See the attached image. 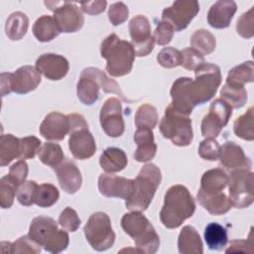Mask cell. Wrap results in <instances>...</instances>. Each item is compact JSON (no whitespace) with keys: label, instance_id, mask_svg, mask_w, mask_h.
<instances>
[{"label":"cell","instance_id":"obj_1","mask_svg":"<svg viewBox=\"0 0 254 254\" xmlns=\"http://www.w3.org/2000/svg\"><path fill=\"white\" fill-rule=\"evenodd\" d=\"M195 79L179 77L171 88V105L180 112L190 115L196 105L210 100L221 83L219 66L203 63L194 70Z\"/></svg>","mask_w":254,"mask_h":254},{"label":"cell","instance_id":"obj_2","mask_svg":"<svg viewBox=\"0 0 254 254\" xmlns=\"http://www.w3.org/2000/svg\"><path fill=\"white\" fill-rule=\"evenodd\" d=\"M194 211L195 201L190 190L182 185H175L165 193L160 219L167 228H178Z\"/></svg>","mask_w":254,"mask_h":254},{"label":"cell","instance_id":"obj_3","mask_svg":"<svg viewBox=\"0 0 254 254\" xmlns=\"http://www.w3.org/2000/svg\"><path fill=\"white\" fill-rule=\"evenodd\" d=\"M100 53L106 60V70L111 76H123L132 70L134 49L131 43L121 40L116 34H111L102 41Z\"/></svg>","mask_w":254,"mask_h":254},{"label":"cell","instance_id":"obj_4","mask_svg":"<svg viewBox=\"0 0 254 254\" xmlns=\"http://www.w3.org/2000/svg\"><path fill=\"white\" fill-rule=\"evenodd\" d=\"M121 226L135 242L140 253L154 254L160 247V237L154 226L141 211L125 213L121 218Z\"/></svg>","mask_w":254,"mask_h":254},{"label":"cell","instance_id":"obj_5","mask_svg":"<svg viewBox=\"0 0 254 254\" xmlns=\"http://www.w3.org/2000/svg\"><path fill=\"white\" fill-rule=\"evenodd\" d=\"M133 181L134 190L132 195L125 200V205L131 211H145L161 184V171L155 164H146Z\"/></svg>","mask_w":254,"mask_h":254},{"label":"cell","instance_id":"obj_6","mask_svg":"<svg viewBox=\"0 0 254 254\" xmlns=\"http://www.w3.org/2000/svg\"><path fill=\"white\" fill-rule=\"evenodd\" d=\"M29 236L51 253H60L66 249L69 237L66 231L58 228L56 220L50 216L35 217L29 229Z\"/></svg>","mask_w":254,"mask_h":254},{"label":"cell","instance_id":"obj_7","mask_svg":"<svg viewBox=\"0 0 254 254\" xmlns=\"http://www.w3.org/2000/svg\"><path fill=\"white\" fill-rule=\"evenodd\" d=\"M159 128L164 138L170 139L176 146L184 147L192 142L191 120L189 115L180 112L171 104L166 108Z\"/></svg>","mask_w":254,"mask_h":254},{"label":"cell","instance_id":"obj_8","mask_svg":"<svg viewBox=\"0 0 254 254\" xmlns=\"http://www.w3.org/2000/svg\"><path fill=\"white\" fill-rule=\"evenodd\" d=\"M69 139L68 148L75 159L86 160L96 151V145L84 117L77 113L68 114Z\"/></svg>","mask_w":254,"mask_h":254},{"label":"cell","instance_id":"obj_9","mask_svg":"<svg viewBox=\"0 0 254 254\" xmlns=\"http://www.w3.org/2000/svg\"><path fill=\"white\" fill-rule=\"evenodd\" d=\"M83 231L87 242L96 251H105L114 244L115 233L110 218L105 212L92 213L85 223Z\"/></svg>","mask_w":254,"mask_h":254},{"label":"cell","instance_id":"obj_10","mask_svg":"<svg viewBox=\"0 0 254 254\" xmlns=\"http://www.w3.org/2000/svg\"><path fill=\"white\" fill-rule=\"evenodd\" d=\"M229 199L237 208L248 207L254 199V176L251 170H232L228 177Z\"/></svg>","mask_w":254,"mask_h":254},{"label":"cell","instance_id":"obj_11","mask_svg":"<svg viewBox=\"0 0 254 254\" xmlns=\"http://www.w3.org/2000/svg\"><path fill=\"white\" fill-rule=\"evenodd\" d=\"M45 5L54 12L53 18L61 33H74L82 28L84 18L76 4L68 1H45Z\"/></svg>","mask_w":254,"mask_h":254},{"label":"cell","instance_id":"obj_12","mask_svg":"<svg viewBox=\"0 0 254 254\" xmlns=\"http://www.w3.org/2000/svg\"><path fill=\"white\" fill-rule=\"evenodd\" d=\"M199 11L194 0H178L163 10L162 20L168 22L176 32L186 29Z\"/></svg>","mask_w":254,"mask_h":254},{"label":"cell","instance_id":"obj_13","mask_svg":"<svg viewBox=\"0 0 254 254\" xmlns=\"http://www.w3.org/2000/svg\"><path fill=\"white\" fill-rule=\"evenodd\" d=\"M232 115V108L221 98L211 102L208 113L201 122V134L205 138H216Z\"/></svg>","mask_w":254,"mask_h":254},{"label":"cell","instance_id":"obj_14","mask_svg":"<svg viewBox=\"0 0 254 254\" xmlns=\"http://www.w3.org/2000/svg\"><path fill=\"white\" fill-rule=\"evenodd\" d=\"M129 32L135 56L145 57L153 51L155 39L151 35V24L146 16L137 15L133 17L129 22Z\"/></svg>","mask_w":254,"mask_h":254},{"label":"cell","instance_id":"obj_15","mask_svg":"<svg viewBox=\"0 0 254 254\" xmlns=\"http://www.w3.org/2000/svg\"><path fill=\"white\" fill-rule=\"evenodd\" d=\"M99 120L103 131L112 138L120 137L125 130L122 105L118 98L109 97L101 107Z\"/></svg>","mask_w":254,"mask_h":254},{"label":"cell","instance_id":"obj_16","mask_svg":"<svg viewBox=\"0 0 254 254\" xmlns=\"http://www.w3.org/2000/svg\"><path fill=\"white\" fill-rule=\"evenodd\" d=\"M98 190L104 196L119 197L127 200L133 193L134 181L111 173H105L98 178Z\"/></svg>","mask_w":254,"mask_h":254},{"label":"cell","instance_id":"obj_17","mask_svg":"<svg viewBox=\"0 0 254 254\" xmlns=\"http://www.w3.org/2000/svg\"><path fill=\"white\" fill-rule=\"evenodd\" d=\"M41 72L32 65H23L9 73L11 91L25 94L35 90L41 83Z\"/></svg>","mask_w":254,"mask_h":254},{"label":"cell","instance_id":"obj_18","mask_svg":"<svg viewBox=\"0 0 254 254\" xmlns=\"http://www.w3.org/2000/svg\"><path fill=\"white\" fill-rule=\"evenodd\" d=\"M36 68L48 79L60 80L67 74L69 64L61 55L44 54L37 59Z\"/></svg>","mask_w":254,"mask_h":254},{"label":"cell","instance_id":"obj_19","mask_svg":"<svg viewBox=\"0 0 254 254\" xmlns=\"http://www.w3.org/2000/svg\"><path fill=\"white\" fill-rule=\"evenodd\" d=\"M68 132V116L57 111L49 113L40 125V133L47 140H63Z\"/></svg>","mask_w":254,"mask_h":254},{"label":"cell","instance_id":"obj_20","mask_svg":"<svg viewBox=\"0 0 254 254\" xmlns=\"http://www.w3.org/2000/svg\"><path fill=\"white\" fill-rule=\"evenodd\" d=\"M59 184L66 193H75L81 187L82 177L77 166L69 159L64 160L60 165L54 168Z\"/></svg>","mask_w":254,"mask_h":254},{"label":"cell","instance_id":"obj_21","mask_svg":"<svg viewBox=\"0 0 254 254\" xmlns=\"http://www.w3.org/2000/svg\"><path fill=\"white\" fill-rule=\"evenodd\" d=\"M218 159L220 160V164L229 170H251L252 168L250 159L245 156L242 148L234 142H225L220 147Z\"/></svg>","mask_w":254,"mask_h":254},{"label":"cell","instance_id":"obj_22","mask_svg":"<svg viewBox=\"0 0 254 254\" xmlns=\"http://www.w3.org/2000/svg\"><path fill=\"white\" fill-rule=\"evenodd\" d=\"M237 10V5L232 0H219L211 5L207 13L208 24L215 29H224L230 22Z\"/></svg>","mask_w":254,"mask_h":254},{"label":"cell","instance_id":"obj_23","mask_svg":"<svg viewBox=\"0 0 254 254\" xmlns=\"http://www.w3.org/2000/svg\"><path fill=\"white\" fill-rule=\"evenodd\" d=\"M196 198L199 204L212 215L224 214L233 206L229 197L222 191L208 193L199 189Z\"/></svg>","mask_w":254,"mask_h":254},{"label":"cell","instance_id":"obj_24","mask_svg":"<svg viewBox=\"0 0 254 254\" xmlns=\"http://www.w3.org/2000/svg\"><path fill=\"white\" fill-rule=\"evenodd\" d=\"M134 142L137 144V149L134 153V158L137 162L151 161L157 152V145L154 140V134L150 129H137L134 133Z\"/></svg>","mask_w":254,"mask_h":254},{"label":"cell","instance_id":"obj_25","mask_svg":"<svg viewBox=\"0 0 254 254\" xmlns=\"http://www.w3.org/2000/svg\"><path fill=\"white\" fill-rule=\"evenodd\" d=\"M100 85L85 69H82L76 84V94L79 101L85 105H92L98 100Z\"/></svg>","mask_w":254,"mask_h":254},{"label":"cell","instance_id":"obj_26","mask_svg":"<svg viewBox=\"0 0 254 254\" xmlns=\"http://www.w3.org/2000/svg\"><path fill=\"white\" fill-rule=\"evenodd\" d=\"M178 248L181 254H202V241L193 226L183 227L178 238Z\"/></svg>","mask_w":254,"mask_h":254},{"label":"cell","instance_id":"obj_27","mask_svg":"<svg viewBox=\"0 0 254 254\" xmlns=\"http://www.w3.org/2000/svg\"><path fill=\"white\" fill-rule=\"evenodd\" d=\"M128 159L125 152L116 147L105 149L99 158V164L106 173L121 172L127 166Z\"/></svg>","mask_w":254,"mask_h":254},{"label":"cell","instance_id":"obj_28","mask_svg":"<svg viewBox=\"0 0 254 254\" xmlns=\"http://www.w3.org/2000/svg\"><path fill=\"white\" fill-rule=\"evenodd\" d=\"M227 182L228 176L222 169H211L202 175L200 180V190L208 193L220 192L227 186Z\"/></svg>","mask_w":254,"mask_h":254},{"label":"cell","instance_id":"obj_29","mask_svg":"<svg viewBox=\"0 0 254 254\" xmlns=\"http://www.w3.org/2000/svg\"><path fill=\"white\" fill-rule=\"evenodd\" d=\"M60 30L55 19L49 15H43L36 20L33 25V34L40 42L46 43L59 36Z\"/></svg>","mask_w":254,"mask_h":254},{"label":"cell","instance_id":"obj_30","mask_svg":"<svg viewBox=\"0 0 254 254\" xmlns=\"http://www.w3.org/2000/svg\"><path fill=\"white\" fill-rule=\"evenodd\" d=\"M29 27V19L23 12L17 11L12 13L6 20L5 33L7 37L12 41H18L22 39Z\"/></svg>","mask_w":254,"mask_h":254},{"label":"cell","instance_id":"obj_31","mask_svg":"<svg viewBox=\"0 0 254 254\" xmlns=\"http://www.w3.org/2000/svg\"><path fill=\"white\" fill-rule=\"evenodd\" d=\"M254 80V65L252 61L242 63L239 65L232 67L227 74L226 83L232 86L244 87L247 82Z\"/></svg>","mask_w":254,"mask_h":254},{"label":"cell","instance_id":"obj_32","mask_svg":"<svg viewBox=\"0 0 254 254\" xmlns=\"http://www.w3.org/2000/svg\"><path fill=\"white\" fill-rule=\"evenodd\" d=\"M16 158H20V139L12 134L2 135L0 138V166L5 167Z\"/></svg>","mask_w":254,"mask_h":254},{"label":"cell","instance_id":"obj_33","mask_svg":"<svg viewBox=\"0 0 254 254\" xmlns=\"http://www.w3.org/2000/svg\"><path fill=\"white\" fill-rule=\"evenodd\" d=\"M203 236L208 248L211 250H222L228 241L226 229L216 222L206 225Z\"/></svg>","mask_w":254,"mask_h":254},{"label":"cell","instance_id":"obj_34","mask_svg":"<svg viewBox=\"0 0 254 254\" xmlns=\"http://www.w3.org/2000/svg\"><path fill=\"white\" fill-rule=\"evenodd\" d=\"M191 48L199 54L209 55L215 50L216 40L215 37L205 29L196 30L190 37Z\"/></svg>","mask_w":254,"mask_h":254},{"label":"cell","instance_id":"obj_35","mask_svg":"<svg viewBox=\"0 0 254 254\" xmlns=\"http://www.w3.org/2000/svg\"><path fill=\"white\" fill-rule=\"evenodd\" d=\"M38 156L43 164L52 168L60 165L64 158L62 147L59 144L52 142L44 143L38 151Z\"/></svg>","mask_w":254,"mask_h":254},{"label":"cell","instance_id":"obj_36","mask_svg":"<svg viewBox=\"0 0 254 254\" xmlns=\"http://www.w3.org/2000/svg\"><path fill=\"white\" fill-rule=\"evenodd\" d=\"M253 119H254V108L250 106L248 110L241 116H239L233 124V131L235 135L243 140L253 141Z\"/></svg>","mask_w":254,"mask_h":254},{"label":"cell","instance_id":"obj_37","mask_svg":"<svg viewBox=\"0 0 254 254\" xmlns=\"http://www.w3.org/2000/svg\"><path fill=\"white\" fill-rule=\"evenodd\" d=\"M158 123V112L155 106L145 103L139 106L135 114V125L138 129H154Z\"/></svg>","mask_w":254,"mask_h":254},{"label":"cell","instance_id":"obj_38","mask_svg":"<svg viewBox=\"0 0 254 254\" xmlns=\"http://www.w3.org/2000/svg\"><path fill=\"white\" fill-rule=\"evenodd\" d=\"M220 98L231 108H241L247 101V91L244 87L225 83L220 90Z\"/></svg>","mask_w":254,"mask_h":254},{"label":"cell","instance_id":"obj_39","mask_svg":"<svg viewBox=\"0 0 254 254\" xmlns=\"http://www.w3.org/2000/svg\"><path fill=\"white\" fill-rule=\"evenodd\" d=\"M85 71H87L90 75H92L97 82L100 85V88L103 89L104 92L106 93H115L116 95H118L122 100L127 101V98L124 96L123 92L120 89V86L117 84V82L111 78H109L104 71H102L101 69L97 68V67H93V66H89L84 68Z\"/></svg>","mask_w":254,"mask_h":254},{"label":"cell","instance_id":"obj_40","mask_svg":"<svg viewBox=\"0 0 254 254\" xmlns=\"http://www.w3.org/2000/svg\"><path fill=\"white\" fill-rule=\"evenodd\" d=\"M60 197L59 190L52 184H42L38 186L35 203L40 207H50L54 205Z\"/></svg>","mask_w":254,"mask_h":254},{"label":"cell","instance_id":"obj_41","mask_svg":"<svg viewBox=\"0 0 254 254\" xmlns=\"http://www.w3.org/2000/svg\"><path fill=\"white\" fill-rule=\"evenodd\" d=\"M18 187L8 178L4 176L0 181V205L2 208H9L12 206Z\"/></svg>","mask_w":254,"mask_h":254},{"label":"cell","instance_id":"obj_42","mask_svg":"<svg viewBox=\"0 0 254 254\" xmlns=\"http://www.w3.org/2000/svg\"><path fill=\"white\" fill-rule=\"evenodd\" d=\"M157 62L163 67L173 68L181 65L182 54L179 50L173 47H167L159 52L157 55Z\"/></svg>","mask_w":254,"mask_h":254},{"label":"cell","instance_id":"obj_43","mask_svg":"<svg viewBox=\"0 0 254 254\" xmlns=\"http://www.w3.org/2000/svg\"><path fill=\"white\" fill-rule=\"evenodd\" d=\"M236 31L245 39H250L254 36V7H251L240 16L236 24Z\"/></svg>","mask_w":254,"mask_h":254},{"label":"cell","instance_id":"obj_44","mask_svg":"<svg viewBox=\"0 0 254 254\" xmlns=\"http://www.w3.org/2000/svg\"><path fill=\"white\" fill-rule=\"evenodd\" d=\"M35 181H27L23 183L17 191V199L24 206H30L35 203V196L38 189Z\"/></svg>","mask_w":254,"mask_h":254},{"label":"cell","instance_id":"obj_45","mask_svg":"<svg viewBox=\"0 0 254 254\" xmlns=\"http://www.w3.org/2000/svg\"><path fill=\"white\" fill-rule=\"evenodd\" d=\"M41 140L35 136H28L20 139V159H33L38 153L41 145Z\"/></svg>","mask_w":254,"mask_h":254},{"label":"cell","instance_id":"obj_46","mask_svg":"<svg viewBox=\"0 0 254 254\" xmlns=\"http://www.w3.org/2000/svg\"><path fill=\"white\" fill-rule=\"evenodd\" d=\"M181 65L189 70H195L204 62V58L201 54L192 48H186L182 52Z\"/></svg>","mask_w":254,"mask_h":254},{"label":"cell","instance_id":"obj_47","mask_svg":"<svg viewBox=\"0 0 254 254\" xmlns=\"http://www.w3.org/2000/svg\"><path fill=\"white\" fill-rule=\"evenodd\" d=\"M220 146L214 138H205L198 146V155L207 161H215L219 157Z\"/></svg>","mask_w":254,"mask_h":254},{"label":"cell","instance_id":"obj_48","mask_svg":"<svg viewBox=\"0 0 254 254\" xmlns=\"http://www.w3.org/2000/svg\"><path fill=\"white\" fill-rule=\"evenodd\" d=\"M59 223L63 229L74 232L80 225V219L73 208L65 207L59 216Z\"/></svg>","mask_w":254,"mask_h":254},{"label":"cell","instance_id":"obj_49","mask_svg":"<svg viewBox=\"0 0 254 254\" xmlns=\"http://www.w3.org/2000/svg\"><path fill=\"white\" fill-rule=\"evenodd\" d=\"M12 253H29L38 254L41 253V245L33 240L29 234L18 238L12 246Z\"/></svg>","mask_w":254,"mask_h":254},{"label":"cell","instance_id":"obj_50","mask_svg":"<svg viewBox=\"0 0 254 254\" xmlns=\"http://www.w3.org/2000/svg\"><path fill=\"white\" fill-rule=\"evenodd\" d=\"M129 15L128 7L123 2H115L108 9V19L113 26L124 23Z\"/></svg>","mask_w":254,"mask_h":254},{"label":"cell","instance_id":"obj_51","mask_svg":"<svg viewBox=\"0 0 254 254\" xmlns=\"http://www.w3.org/2000/svg\"><path fill=\"white\" fill-rule=\"evenodd\" d=\"M28 171V165L25 160H19L10 167L9 174L7 176L19 188L23 183L26 182Z\"/></svg>","mask_w":254,"mask_h":254},{"label":"cell","instance_id":"obj_52","mask_svg":"<svg viewBox=\"0 0 254 254\" xmlns=\"http://www.w3.org/2000/svg\"><path fill=\"white\" fill-rule=\"evenodd\" d=\"M174 32V28L168 22L162 20L158 23L154 33L155 42L160 46H165L169 44L173 39Z\"/></svg>","mask_w":254,"mask_h":254},{"label":"cell","instance_id":"obj_53","mask_svg":"<svg viewBox=\"0 0 254 254\" xmlns=\"http://www.w3.org/2000/svg\"><path fill=\"white\" fill-rule=\"evenodd\" d=\"M226 253H252L253 252V242L251 238V234L248 240L238 239V240H232L225 250Z\"/></svg>","mask_w":254,"mask_h":254},{"label":"cell","instance_id":"obj_54","mask_svg":"<svg viewBox=\"0 0 254 254\" xmlns=\"http://www.w3.org/2000/svg\"><path fill=\"white\" fill-rule=\"evenodd\" d=\"M107 2L105 0H96L91 2H81L80 6L83 12L89 15H97L104 12Z\"/></svg>","mask_w":254,"mask_h":254},{"label":"cell","instance_id":"obj_55","mask_svg":"<svg viewBox=\"0 0 254 254\" xmlns=\"http://www.w3.org/2000/svg\"><path fill=\"white\" fill-rule=\"evenodd\" d=\"M10 92H11V88H10V81H9V72H2L1 73V94L2 96H5Z\"/></svg>","mask_w":254,"mask_h":254},{"label":"cell","instance_id":"obj_56","mask_svg":"<svg viewBox=\"0 0 254 254\" xmlns=\"http://www.w3.org/2000/svg\"><path fill=\"white\" fill-rule=\"evenodd\" d=\"M12 246H13V243L11 242H7V241L1 242V250L4 253H12Z\"/></svg>","mask_w":254,"mask_h":254}]
</instances>
